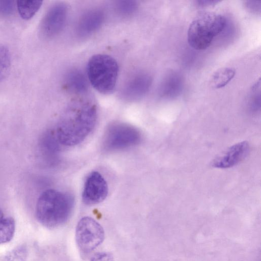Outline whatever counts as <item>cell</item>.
I'll return each instance as SVG.
<instances>
[{
	"label": "cell",
	"mask_w": 261,
	"mask_h": 261,
	"mask_svg": "<svg viewBox=\"0 0 261 261\" xmlns=\"http://www.w3.org/2000/svg\"><path fill=\"white\" fill-rule=\"evenodd\" d=\"M97 108L91 102L85 101L69 107L57 126L56 136L59 142L74 146L82 142L95 126Z\"/></svg>",
	"instance_id": "obj_1"
},
{
	"label": "cell",
	"mask_w": 261,
	"mask_h": 261,
	"mask_svg": "<svg viewBox=\"0 0 261 261\" xmlns=\"http://www.w3.org/2000/svg\"><path fill=\"white\" fill-rule=\"evenodd\" d=\"M74 206L73 196L67 192L48 189L39 197L36 206L38 221L50 228L57 227L70 218Z\"/></svg>",
	"instance_id": "obj_2"
},
{
	"label": "cell",
	"mask_w": 261,
	"mask_h": 261,
	"mask_svg": "<svg viewBox=\"0 0 261 261\" xmlns=\"http://www.w3.org/2000/svg\"><path fill=\"white\" fill-rule=\"evenodd\" d=\"M226 25L227 19L220 14L213 12L200 13L193 19L189 27L188 43L195 50H204L224 31Z\"/></svg>",
	"instance_id": "obj_3"
},
{
	"label": "cell",
	"mask_w": 261,
	"mask_h": 261,
	"mask_svg": "<svg viewBox=\"0 0 261 261\" xmlns=\"http://www.w3.org/2000/svg\"><path fill=\"white\" fill-rule=\"evenodd\" d=\"M118 65L112 57L105 54L92 56L88 61L89 81L99 93L108 94L114 90L118 78Z\"/></svg>",
	"instance_id": "obj_4"
},
{
	"label": "cell",
	"mask_w": 261,
	"mask_h": 261,
	"mask_svg": "<svg viewBox=\"0 0 261 261\" xmlns=\"http://www.w3.org/2000/svg\"><path fill=\"white\" fill-rule=\"evenodd\" d=\"M141 138L140 132L133 126L122 122L113 123L105 132L103 146L107 151L123 149L136 145Z\"/></svg>",
	"instance_id": "obj_5"
},
{
	"label": "cell",
	"mask_w": 261,
	"mask_h": 261,
	"mask_svg": "<svg viewBox=\"0 0 261 261\" xmlns=\"http://www.w3.org/2000/svg\"><path fill=\"white\" fill-rule=\"evenodd\" d=\"M104 238L103 228L92 218L84 217L79 221L75 230V240L83 252L93 250L102 243Z\"/></svg>",
	"instance_id": "obj_6"
},
{
	"label": "cell",
	"mask_w": 261,
	"mask_h": 261,
	"mask_svg": "<svg viewBox=\"0 0 261 261\" xmlns=\"http://www.w3.org/2000/svg\"><path fill=\"white\" fill-rule=\"evenodd\" d=\"M67 16L65 4L57 3L51 6L42 18L40 24L41 35L46 38H51L63 30Z\"/></svg>",
	"instance_id": "obj_7"
},
{
	"label": "cell",
	"mask_w": 261,
	"mask_h": 261,
	"mask_svg": "<svg viewBox=\"0 0 261 261\" xmlns=\"http://www.w3.org/2000/svg\"><path fill=\"white\" fill-rule=\"evenodd\" d=\"M108 193L107 183L100 173L97 171L90 173L85 182L82 199L87 205L98 204L103 201Z\"/></svg>",
	"instance_id": "obj_8"
},
{
	"label": "cell",
	"mask_w": 261,
	"mask_h": 261,
	"mask_svg": "<svg viewBox=\"0 0 261 261\" xmlns=\"http://www.w3.org/2000/svg\"><path fill=\"white\" fill-rule=\"evenodd\" d=\"M250 147L246 141L238 143L229 147L215 157L212 166L220 169L232 167L243 160L248 154Z\"/></svg>",
	"instance_id": "obj_9"
},
{
	"label": "cell",
	"mask_w": 261,
	"mask_h": 261,
	"mask_svg": "<svg viewBox=\"0 0 261 261\" xmlns=\"http://www.w3.org/2000/svg\"><path fill=\"white\" fill-rule=\"evenodd\" d=\"M152 83L151 76L145 72L134 75L125 83L122 90V96L125 99L135 100L144 96Z\"/></svg>",
	"instance_id": "obj_10"
},
{
	"label": "cell",
	"mask_w": 261,
	"mask_h": 261,
	"mask_svg": "<svg viewBox=\"0 0 261 261\" xmlns=\"http://www.w3.org/2000/svg\"><path fill=\"white\" fill-rule=\"evenodd\" d=\"M104 13L98 9L90 10L81 17L77 32L81 37L87 36L97 30L104 20Z\"/></svg>",
	"instance_id": "obj_11"
},
{
	"label": "cell",
	"mask_w": 261,
	"mask_h": 261,
	"mask_svg": "<svg viewBox=\"0 0 261 261\" xmlns=\"http://www.w3.org/2000/svg\"><path fill=\"white\" fill-rule=\"evenodd\" d=\"M182 79L175 72L168 74L162 83L160 95L165 98H173L180 93L182 88Z\"/></svg>",
	"instance_id": "obj_12"
},
{
	"label": "cell",
	"mask_w": 261,
	"mask_h": 261,
	"mask_svg": "<svg viewBox=\"0 0 261 261\" xmlns=\"http://www.w3.org/2000/svg\"><path fill=\"white\" fill-rule=\"evenodd\" d=\"M65 85L70 91L75 93H83L88 88L87 79L82 71L78 69L69 71L65 79Z\"/></svg>",
	"instance_id": "obj_13"
},
{
	"label": "cell",
	"mask_w": 261,
	"mask_h": 261,
	"mask_svg": "<svg viewBox=\"0 0 261 261\" xmlns=\"http://www.w3.org/2000/svg\"><path fill=\"white\" fill-rule=\"evenodd\" d=\"M236 70L232 67H223L216 71L212 75L210 84L215 89L226 86L234 77Z\"/></svg>",
	"instance_id": "obj_14"
},
{
	"label": "cell",
	"mask_w": 261,
	"mask_h": 261,
	"mask_svg": "<svg viewBox=\"0 0 261 261\" xmlns=\"http://www.w3.org/2000/svg\"><path fill=\"white\" fill-rule=\"evenodd\" d=\"M15 230V222L11 217L5 216L0 210V244L7 243L13 238Z\"/></svg>",
	"instance_id": "obj_15"
},
{
	"label": "cell",
	"mask_w": 261,
	"mask_h": 261,
	"mask_svg": "<svg viewBox=\"0 0 261 261\" xmlns=\"http://www.w3.org/2000/svg\"><path fill=\"white\" fill-rule=\"evenodd\" d=\"M42 2L41 1H18L16 6L18 12L23 19L32 18L40 8Z\"/></svg>",
	"instance_id": "obj_16"
},
{
	"label": "cell",
	"mask_w": 261,
	"mask_h": 261,
	"mask_svg": "<svg viewBox=\"0 0 261 261\" xmlns=\"http://www.w3.org/2000/svg\"><path fill=\"white\" fill-rule=\"evenodd\" d=\"M11 67V58L8 47L0 44V82L9 74Z\"/></svg>",
	"instance_id": "obj_17"
},
{
	"label": "cell",
	"mask_w": 261,
	"mask_h": 261,
	"mask_svg": "<svg viewBox=\"0 0 261 261\" xmlns=\"http://www.w3.org/2000/svg\"><path fill=\"white\" fill-rule=\"evenodd\" d=\"M138 5L134 1H119L115 4L116 12L123 16H128L134 13L138 9Z\"/></svg>",
	"instance_id": "obj_18"
},
{
	"label": "cell",
	"mask_w": 261,
	"mask_h": 261,
	"mask_svg": "<svg viewBox=\"0 0 261 261\" xmlns=\"http://www.w3.org/2000/svg\"><path fill=\"white\" fill-rule=\"evenodd\" d=\"M27 252L24 247L13 249L6 255L3 261H25Z\"/></svg>",
	"instance_id": "obj_19"
},
{
	"label": "cell",
	"mask_w": 261,
	"mask_h": 261,
	"mask_svg": "<svg viewBox=\"0 0 261 261\" xmlns=\"http://www.w3.org/2000/svg\"><path fill=\"white\" fill-rule=\"evenodd\" d=\"M15 6L13 1L0 0V17H5L11 15L14 12Z\"/></svg>",
	"instance_id": "obj_20"
},
{
	"label": "cell",
	"mask_w": 261,
	"mask_h": 261,
	"mask_svg": "<svg viewBox=\"0 0 261 261\" xmlns=\"http://www.w3.org/2000/svg\"><path fill=\"white\" fill-rule=\"evenodd\" d=\"M90 261H114V257L108 252H97L91 257Z\"/></svg>",
	"instance_id": "obj_21"
},
{
	"label": "cell",
	"mask_w": 261,
	"mask_h": 261,
	"mask_svg": "<svg viewBox=\"0 0 261 261\" xmlns=\"http://www.w3.org/2000/svg\"><path fill=\"white\" fill-rule=\"evenodd\" d=\"M198 5L200 7H206L216 5L219 1H197Z\"/></svg>",
	"instance_id": "obj_22"
}]
</instances>
